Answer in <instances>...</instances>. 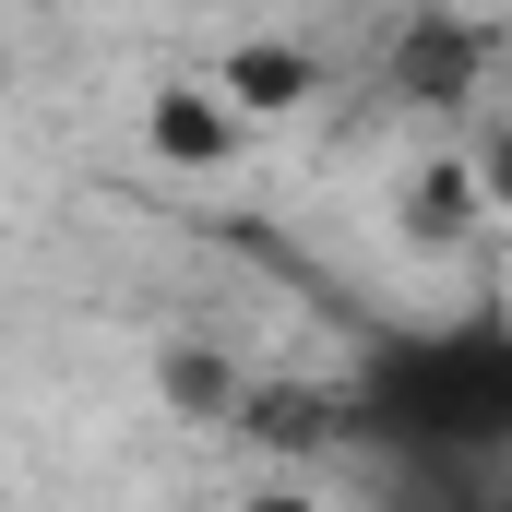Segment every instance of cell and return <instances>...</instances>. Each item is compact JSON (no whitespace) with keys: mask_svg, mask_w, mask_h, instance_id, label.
Segmentation results:
<instances>
[{"mask_svg":"<svg viewBox=\"0 0 512 512\" xmlns=\"http://www.w3.org/2000/svg\"><path fill=\"white\" fill-rule=\"evenodd\" d=\"M251 143V120L227 108V84H191V96H155V155H179V167H227Z\"/></svg>","mask_w":512,"mask_h":512,"instance_id":"6da1fadb","label":"cell"},{"mask_svg":"<svg viewBox=\"0 0 512 512\" xmlns=\"http://www.w3.org/2000/svg\"><path fill=\"white\" fill-rule=\"evenodd\" d=\"M310 96V48H239L227 60V108L239 120H274V108H298Z\"/></svg>","mask_w":512,"mask_h":512,"instance_id":"7a4b0ae2","label":"cell"}]
</instances>
